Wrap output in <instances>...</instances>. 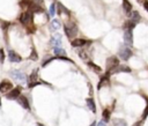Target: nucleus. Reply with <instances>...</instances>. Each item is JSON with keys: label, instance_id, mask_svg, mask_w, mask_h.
Listing matches in <instances>:
<instances>
[{"label": "nucleus", "instance_id": "nucleus-1", "mask_svg": "<svg viewBox=\"0 0 148 126\" xmlns=\"http://www.w3.org/2000/svg\"><path fill=\"white\" fill-rule=\"evenodd\" d=\"M64 30H65V34L68 38H73L77 35V27L74 22H68L65 24L64 27Z\"/></svg>", "mask_w": 148, "mask_h": 126}, {"label": "nucleus", "instance_id": "nucleus-2", "mask_svg": "<svg viewBox=\"0 0 148 126\" xmlns=\"http://www.w3.org/2000/svg\"><path fill=\"white\" fill-rule=\"evenodd\" d=\"M47 84L45 81H43V80H40V79H38V73H37V69H35L32 73H31V75H30V79H29V83H28V86H29V88H32V87H35V86H37V84Z\"/></svg>", "mask_w": 148, "mask_h": 126}, {"label": "nucleus", "instance_id": "nucleus-3", "mask_svg": "<svg viewBox=\"0 0 148 126\" xmlns=\"http://www.w3.org/2000/svg\"><path fill=\"white\" fill-rule=\"evenodd\" d=\"M119 65V59L116 57V55H112V57H109L106 59V71L109 74H111V72Z\"/></svg>", "mask_w": 148, "mask_h": 126}, {"label": "nucleus", "instance_id": "nucleus-4", "mask_svg": "<svg viewBox=\"0 0 148 126\" xmlns=\"http://www.w3.org/2000/svg\"><path fill=\"white\" fill-rule=\"evenodd\" d=\"M118 54H119V57H120L123 60H128V59L133 55V52H132V50H131L128 46H126V45H121L120 49H119Z\"/></svg>", "mask_w": 148, "mask_h": 126}, {"label": "nucleus", "instance_id": "nucleus-5", "mask_svg": "<svg viewBox=\"0 0 148 126\" xmlns=\"http://www.w3.org/2000/svg\"><path fill=\"white\" fill-rule=\"evenodd\" d=\"M9 74L12 75V77H14V80H16V81H18V82H21V83L27 82V76H25V74L22 73L20 69H12Z\"/></svg>", "mask_w": 148, "mask_h": 126}, {"label": "nucleus", "instance_id": "nucleus-6", "mask_svg": "<svg viewBox=\"0 0 148 126\" xmlns=\"http://www.w3.org/2000/svg\"><path fill=\"white\" fill-rule=\"evenodd\" d=\"M20 21H21V23L23 25L29 27L31 24V22H32V14H31V12H29V10L28 12H23L20 15Z\"/></svg>", "mask_w": 148, "mask_h": 126}, {"label": "nucleus", "instance_id": "nucleus-7", "mask_svg": "<svg viewBox=\"0 0 148 126\" xmlns=\"http://www.w3.org/2000/svg\"><path fill=\"white\" fill-rule=\"evenodd\" d=\"M12 89H13V83L9 80H2L0 82V91L2 94H6Z\"/></svg>", "mask_w": 148, "mask_h": 126}, {"label": "nucleus", "instance_id": "nucleus-8", "mask_svg": "<svg viewBox=\"0 0 148 126\" xmlns=\"http://www.w3.org/2000/svg\"><path fill=\"white\" fill-rule=\"evenodd\" d=\"M124 40L128 46L133 45V36H132V29H124Z\"/></svg>", "mask_w": 148, "mask_h": 126}, {"label": "nucleus", "instance_id": "nucleus-9", "mask_svg": "<svg viewBox=\"0 0 148 126\" xmlns=\"http://www.w3.org/2000/svg\"><path fill=\"white\" fill-rule=\"evenodd\" d=\"M91 42L90 40H87V39H82V38H75L72 40V46L73 47H81V46H84V45H88L90 44Z\"/></svg>", "mask_w": 148, "mask_h": 126}, {"label": "nucleus", "instance_id": "nucleus-10", "mask_svg": "<svg viewBox=\"0 0 148 126\" xmlns=\"http://www.w3.org/2000/svg\"><path fill=\"white\" fill-rule=\"evenodd\" d=\"M20 92H21L20 88H13V89L9 90L8 92H6V97H7L8 99H16V98L20 96Z\"/></svg>", "mask_w": 148, "mask_h": 126}, {"label": "nucleus", "instance_id": "nucleus-11", "mask_svg": "<svg viewBox=\"0 0 148 126\" xmlns=\"http://www.w3.org/2000/svg\"><path fill=\"white\" fill-rule=\"evenodd\" d=\"M8 58H9V60L12 61V62H21V60H22V58L20 57V54H17L15 51H13V50H10L9 52H8Z\"/></svg>", "mask_w": 148, "mask_h": 126}, {"label": "nucleus", "instance_id": "nucleus-12", "mask_svg": "<svg viewBox=\"0 0 148 126\" xmlns=\"http://www.w3.org/2000/svg\"><path fill=\"white\" fill-rule=\"evenodd\" d=\"M16 99H17L18 104H20L22 108H24L25 110H30V105H29V102H28L27 97H24V96H21V95H20Z\"/></svg>", "mask_w": 148, "mask_h": 126}, {"label": "nucleus", "instance_id": "nucleus-13", "mask_svg": "<svg viewBox=\"0 0 148 126\" xmlns=\"http://www.w3.org/2000/svg\"><path fill=\"white\" fill-rule=\"evenodd\" d=\"M121 72H127V73H130L131 72V68L130 67H127V66H125V65H118L112 72H111V74H113V73H121Z\"/></svg>", "mask_w": 148, "mask_h": 126}, {"label": "nucleus", "instance_id": "nucleus-14", "mask_svg": "<svg viewBox=\"0 0 148 126\" xmlns=\"http://www.w3.org/2000/svg\"><path fill=\"white\" fill-rule=\"evenodd\" d=\"M140 20H141V16H140L139 12L134 10V12H131L130 13V21H132L133 23H138Z\"/></svg>", "mask_w": 148, "mask_h": 126}, {"label": "nucleus", "instance_id": "nucleus-15", "mask_svg": "<svg viewBox=\"0 0 148 126\" xmlns=\"http://www.w3.org/2000/svg\"><path fill=\"white\" fill-rule=\"evenodd\" d=\"M86 102H87L88 109H89L92 113H96V104H95V101H94L92 98H87Z\"/></svg>", "mask_w": 148, "mask_h": 126}, {"label": "nucleus", "instance_id": "nucleus-16", "mask_svg": "<svg viewBox=\"0 0 148 126\" xmlns=\"http://www.w3.org/2000/svg\"><path fill=\"white\" fill-rule=\"evenodd\" d=\"M51 43L54 44V46H60L61 45V35L57 34L51 38Z\"/></svg>", "mask_w": 148, "mask_h": 126}, {"label": "nucleus", "instance_id": "nucleus-17", "mask_svg": "<svg viewBox=\"0 0 148 126\" xmlns=\"http://www.w3.org/2000/svg\"><path fill=\"white\" fill-rule=\"evenodd\" d=\"M123 6H124L125 13L130 14V13L132 12V5H131V2H130L128 0H123Z\"/></svg>", "mask_w": 148, "mask_h": 126}, {"label": "nucleus", "instance_id": "nucleus-18", "mask_svg": "<svg viewBox=\"0 0 148 126\" xmlns=\"http://www.w3.org/2000/svg\"><path fill=\"white\" fill-rule=\"evenodd\" d=\"M60 28V21L59 20H57V18H54V20H52V22H51V27H50V29L52 30V31H56V30H58Z\"/></svg>", "mask_w": 148, "mask_h": 126}, {"label": "nucleus", "instance_id": "nucleus-19", "mask_svg": "<svg viewBox=\"0 0 148 126\" xmlns=\"http://www.w3.org/2000/svg\"><path fill=\"white\" fill-rule=\"evenodd\" d=\"M53 51H54V53H56L57 55H59V57H64V55L66 54V51H65L61 46H54Z\"/></svg>", "mask_w": 148, "mask_h": 126}, {"label": "nucleus", "instance_id": "nucleus-20", "mask_svg": "<svg viewBox=\"0 0 148 126\" xmlns=\"http://www.w3.org/2000/svg\"><path fill=\"white\" fill-rule=\"evenodd\" d=\"M108 82H109V75H105V76H103V77L101 79L99 83L97 84V88H98V89H101V88H102L103 86L108 84Z\"/></svg>", "mask_w": 148, "mask_h": 126}, {"label": "nucleus", "instance_id": "nucleus-21", "mask_svg": "<svg viewBox=\"0 0 148 126\" xmlns=\"http://www.w3.org/2000/svg\"><path fill=\"white\" fill-rule=\"evenodd\" d=\"M87 65H88V66H89V67H90L92 71H95L96 73H99V72H101V67H99V66H97V65H95L94 62L88 61V62H87Z\"/></svg>", "mask_w": 148, "mask_h": 126}, {"label": "nucleus", "instance_id": "nucleus-22", "mask_svg": "<svg viewBox=\"0 0 148 126\" xmlns=\"http://www.w3.org/2000/svg\"><path fill=\"white\" fill-rule=\"evenodd\" d=\"M103 121L104 123H108L109 120H110V116H111V113H110V111L108 110V109H105L104 111H103Z\"/></svg>", "mask_w": 148, "mask_h": 126}, {"label": "nucleus", "instance_id": "nucleus-23", "mask_svg": "<svg viewBox=\"0 0 148 126\" xmlns=\"http://www.w3.org/2000/svg\"><path fill=\"white\" fill-rule=\"evenodd\" d=\"M113 125H114V126H127L126 121H125L124 119H120V118L114 119V120H113Z\"/></svg>", "mask_w": 148, "mask_h": 126}, {"label": "nucleus", "instance_id": "nucleus-24", "mask_svg": "<svg viewBox=\"0 0 148 126\" xmlns=\"http://www.w3.org/2000/svg\"><path fill=\"white\" fill-rule=\"evenodd\" d=\"M62 12H64V13H66V14H69V12H68V10H67V9H66L61 3H58V13H59V14H61Z\"/></svg>", "mask_w": 148, "mask_h": 126}, {"label": "nucleus", "instance_id": "nucleus-25", "mask_svg": "<svg viewBox=\"0 0 148 126\" xmlns=\"http://www.w3.org/2000/svg\"><path fill=\"white\" fill-rule=\"evenodd\" d=\"M31 60H37L38 59V55H37V52H36V50L35 49H32V51H31V54H30V57H29Z\"/></svg>", "mask_w": 148, "mask_h": 126}, {"label": "nucleus", "instance_id": "nucleus-26", "mask_svg": "<svg viewBox=\"0 0 148 126\" xmlns=\"http://www.w3.org/2000/svg\"><path fill=\"white\" fill-rule=\"evenodd\" d=\"M148 117V101H147V105H146V109H145V112L142 113V118H141V120H146V118Z\"/></svg>", "mask_w": 148, "mask_h": 126}, {"label": "nucleus", "instance_id": "nucleus-27", "mask_svg": "<svg viewBox=\"0 0 148 126\" xmlns=\"http://www.w3.org/2000/svg\"><path fill=\"white\" fill-rule=\"evenodd\" d=\"M79 57H80L81 59L86 60V59H87V53H86V51H79Z\"/></svg>", "mask_w": 148, "mask_h": 126}, {"label": "nucleus", "instance_id": "nucleus-28", "mask_svg": "<svg viewBox=\"0 0 148 126\" xmlns=\"http://www.w3.org/2000/svg\"><path fill=\"white\" fill-rule=\"evenodd\" d=\"M54 12H56V5H54V3H52V5H51V7H50V14H51V16H52V17L54 16Z\"/></svg>", "mask_w": 148, "mask_h": 126}, {"label": "nucleus", "instance_id": "nucleus-29", "mask_svg": "<svg viewBox=\"0 0 148 126\" xmlns=\"http://www.w3.org/2000/svg\"><path fill=\"white\" fill-rule=\"evenodd\" d=\"M5 61V52L2 49H0V64H2Z\"/></svg>", "mask_w": 148, "mask_h": 126}, {"label": "nucleus", "instance_id": "nucleus-30", "mask_svg": "<svg viewBox=\"0 0 148 126\" xmlns=\"http://www.w3.org/2000/svg\"><path fill=\"white\" fill-rule=\"evenodd\" d=\"M142 123H143V120H139V121H136L133 126H141V125H142Z\"/></svg>", "mask_w": 148, "mask_h": 126}, {"label": "nucleus", "instance_id": "nucleus-31", "mask_svg": "<svg viewBox=\"0 0 148 126\" xmlns=\"http://www.w3.org/2000/svg\"><path fill=\"white\" fill-rule=\"evenodd\" d=\"M143 7H145L146 10L148 12V1H145V2H143Z\"/></svg>", "mask_w": 148, "mask_h": 126}, {"label": "nucleus", "instance_id": "nucleus-32", "mask_svg": "<svg viewBox=\"0 0 148 126\" xmlns=\"http://www.w3.org/2000/svg\"><path fill=\"white\" fill-rule=\"evenodd\" d=\"M97 126H105V123H104V121H99V123L97 124Z\"/></svg>", "mask_w": 148, "mask_h": 126}, {"label": "nucleus", "instance_id": "nucleus-33", "mask_svg": "<svg viewBox=\"0 0 148 126\" xmlns=\"http://www.w3.org/2000/svg\"><path fill=\"white\" fill-rule=\"evenodd\" d=\"M90 126H96V123H95V121H94V123H91V124H90Z\"/></svg>", "mask_w": 148, "mask_h": 126}, {"label": "nucleus", "instance_id": "nucleus-34", "mask_svg": "<svg viewBox=\"0 0 148 126\" xmlns=\"http://www.w3.org/2000/svg\"><path fill=\"white\" fill-rule=\"evenodd\" d=\"M138 1H139V2H141V3H143V1H145V0H138Z\"/></svg>", "mask_w": 148, "mask_h": 126}, {"label": "nucleus", "instance_id": "nucleus-35", "mask_svg": "<svg viewBox=\"0 0 148 126\" xmlns=\"http://www.w3.org/2000/svg\"><path fill=\"white\" fill-rule=\"evenodd\" d=\"M0 108H1V98H0Z\"/></svg>", "mask_w": 148, "mask_h": 126}]
</instances>
